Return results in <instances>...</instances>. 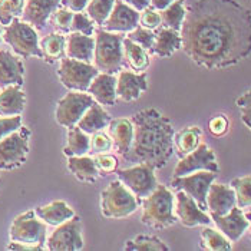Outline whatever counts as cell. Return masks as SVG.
Instances as JSON below:
<instances>
[{
  "instance_id": "6",
  "label": "cell",
  "mask_w": 251,
  "mask_h": 251,
  "mask_svg": "<svg viewBox=\"0 0 251 251\" xmlns=\"http://www.w3.org/2000/svg\"><path fill=\"white\" fill-rule=\"evenodd\" d=\"M100 207L105 218H125L138 210V201L122 181H112L100 194Z\"/></svg>"
},
{
  "instance_id": "9",
  "label": "cell",
  "mask_w": 251,
  "mask_h": 251,
  "mask_svg": "<svg viewBox=\"0 0 251 251\" xmlns=\"http://www.w3.org/2000/svg\"><path fill=\"white\" fill-rule=\"evenodd\" d=\"M10 240L30 246H42L46 241V226L36 218L35 211L18 215L10 226Z\"/></svg>"
},
{
  "instance_id": "3",
  "label": "cell",
  "mask_w": 251,
  "mask_h": 251,
  "mask_svg": "<svg viewBox=\"0 0 251 251\" xmlns=\"http://www.w3.org/2000/svg\"><path fill=\"white\" fill-rule=\"evenodd\" d=\"M174 214V195L165 185H156L142 202L141 221L152 228L162 230L176 223Z\"/></svg>"
},
{
  "instance_id": "38",
  "label": "cell",
  "mask_w": 251,
  "mask_h": 251,
  "mask_svg": "<svg viewBox=\"0 0 251 251\" xmlns=\"http://www.w3.org/2000/svg\"><path fill=\"white\" fill-rule=\"evenodd\" d=\"M115 0H91L88 4V16L97 25L102 26L105 20L109 18L114 9Z\"/></svg>"
},
{
  "instance_id": "20",
  "label": "cell",
  "mask_w": 251,
  "mask_h": 251,
  "mask_svg": "<svg viewBox=\"0 0 251 251\" xmlns=\"http://www.w3.org/2000/svg\"><path fill=\"white\" fill-rule=\"evenodd\" d=\"M232 207H235V193L231 185L213 182L207 194V210H210L211 217L224 215Z\"/></svg>"
},
{
  "instance_id": "1",
  "label": "cell",
  "mask_w": 251,
  "mask_h": 251,
  "mask_svg": "<svg viewBox=\"0 0 251 251\" xmlns=\"http://www.w3.org/2000/svg\"><path fill=\"white\" fill-rule=\"evenodd\" d=\"M179 32L187 56L205 69L230 68L251 55V10L237 0H195Z\"/></svg>"
},
{
  "instance_id": "10",
  "label": "cell",
  "mask_w": 251,
  "mask_h": 251,
  "mask_svg": "<svg viewBox=\"0 0 251 251\" xmlns=\"http://www.w3.org/2000/svg\"><path fill=\"white\" fill-rule=\"evenodd\" d=\"M217 178V173L211 171H197L193 174L174 176L171 187L176 191H184L193 197L201 210H207V194L210 185Z\"/></svg>"
},
{
  "instance_id": "11",
  "label": "cell",
  "mask_w": 251,
  "mask_h": 251,
  "mask_svg": "<svg viewBox=\"0 0 251 251\" xmlns=\"http://www.w3.org/2000/svg\"><path fill=\"white\" fill-rule=\"evenodd\" d=\"M155 168L150 164H138L132 168L119 170V181L129 188L136 198H145L154 191L158 185L154 174Z\"/></svg>"
},
{
  "instance_id": "45",
  "label": "cell",
  "mask_w": 251,
  "mask_h": 251,
  "mask_svg": "<svg viewBox=\"0 0 251 251\" xmlns=\"http://www.w3.org/2000/svg\"><path fill=\"white\" fill-rule=\"evenodd\" d=\"M228 128H230V121H228L227 116L223 115V114L213 116L208 121V131L213 136L226 135L228 132Z\"/></svg>"
},
{
  "instance_id": "19",
  "label": "cell",
  "mask_w": 251,
  "mask_h": 251,
  "mask_svg": "<svg viewBox=\"0 0 251 251\" xmlns=\"http://www.w3.org/2000/svg\"><path fill=\"white\" fill-rule=\"evenodd\" d=\"M148 89L147 74L122 71L116 79V97L124 102H132Z\"/></svg>"
},
{
  "instance_id": "55",
  "label": "cell",
  "mask_w": 251,
  "mask_h": 251,
  "mask_svg": "<svg viewBox=\"0 0 251 251\" xmlns=\"http://www.w3.org/2000/svg\"><path fill=\"white\" fill-rule=\"evenodd\" d=\"M0 43H1V29H0Z\"/></svg>"
},
{
  "instance_id": "29",
  "label": "cell",
  "mask_w": 251,
  "mask_h": 251,
  "mask_svg": "<svg viewBox=\"0 0 251 251\" xmlns=\"http://www.w3.org/2000/svg\"><path fill=\"white\" fill-rule=\"evenodd\" d=\"M202 131L200 126H187L179 132L174 134V147L179 158L191 154L201 144Z\"/></svg>"
},
{
  "instance_id": "13",
  "label": "cell",
  "mask_w": 251,
  "mask_h": 251,
  "mask_svg": "<svg viewBox=\"0 0 251 251\" xmlns=\"http://www.w3.org/2000/svg\"><path fill=\"white\" fill-rule=\"evenodd\" d=\"M48 249L52 251H76L83 249L80 218L74 215L62 223L48 238Z\"/></svg>"
},
{
  "instance_id": "46",
  "label": "cell",
  "mask_w": 251,
  "mask_h": 251,
  "mask_svg": "<svg viewBox=\"0 0 251 251\" xmlns=\"http://www.w3.org/2000/svg\"><path fill=\"white\" fill-rule=\"evenodd\" d=\"M139 20H141V25L150 30L158 29L161 26V16L154 7H147L145 10H142V13L139 15Z\"/></svg>"
},
{
  "instance_id": "48",
  "label": "cell",
  "mask_w": 251,
  "mask_h": 251,
  "mask_svg": "<svg viewBox=\"0 0 251 251\" xmlns=\"http://www.w3.org/2000/svg\"><path fill=\"white\" fill-rule=\"evenodd\" d=\"M60 3L72 12H82L86 7L88 0H62Z\"/></svg>"
},
{
  "instance_id": "36",
  "label": "cell",
  "mask_w": 251,
  "mask_h": 251,
  "mask_svg": "<svg viewBox=\"0 0 251 251\" xmlns=\"http://www.w3.org/2000/svg\"><path fill=\"white\" fill-rule=\"evenodd\" d=\"M126 251H168V246L154 235H138L125 244Z\"/></svg>"
},
{
  "instance_id": "2",
  "label": "cell",
  "mask_w": 251,
  "mask_h": 251,
  "mask_svg": "<svg viewBox=\"0 0 251 251\" xmlns=\"http://www.w3.org/2000/svg\"><path fill=\"white\" fill-rule=\"evenodd\" d=\"M134 141L124 155L126 162L150 164L155 170L165 167L174 154V128L170 118L154 108L132 116Z\"/></svg>"
},
{
  "instance_id": "42",
  "label": "cell",
  "mask_w": 251,
  "mask_h": 251,
  "mask_svg": "<svg viewBox=\"0 0 251 251\" xmlns=\"http://www.w3.org/2000/svg\"><path fill=\"white\" fill-rule=\"evenodd\" d=\"M114 147V142L111 139V136L106 134H102L100 131H98L95 134H92L91 142H89V151L94 154H105L108 151H111Z\"/></svg>"
},
{
  "instance_id": "14",
  "label": "cell",
  "mask_w": 251,
  "mask_h": 251,
  "mask_svg": "<svg viewBox=\"0 0 251 251\" xmlns=\"http://www.w3.org/2000/svg\"><path fill=\"white\" fill-rule=\"evenodd\" d=\"M197 171H211L217 174L220 171L217 156L207 144H200L198 148L191 154L182 156L175 167L174 176L193 174Z\"/></svg>"
},
{
  "instance_id": "17",
  "label": "cell",
  "mask_w": 251,
  "mask_h": 251,
  "mask_svg": "<svg viewBox=\"0 0 251 251\" xmlns=\"http://www.w3.org/2000/svg\"><path fill=\"white\" fill-rule=\"evenodd\" d=\"M218 230L223 232L231 243L238 241L243 234L249 230V220L241 208L232 207L231 210L224 215H214L211 217Z\"/></svg>"
},
{
  "instance_id": "39",
  "label": "cell",
  "mask_w": 251,
  "mask_h": 251,
  "mask_svg": "<svg viewBox=\"0 0 251 251\" xmlns=\"http://www.w3.org/2000/svg\"><path fill=\"white\" fill-rule=\"evenodd\" d=\"M25 0H0V23L7 26L15 18L23 13Z\"/></svg>"
},
{
  "instance_id": "15",
  "label": "cell",
  "mask_w": 251,
  "mask_h": 251,
  "mask_svg": "<svg viewBox=\"0 0 251 251\" xmlns=\"http://www.w3.org/2000/svg\"><path fill=\"white\" fill-rule=\"evenodd\" d=\"M176 205L175 215L181 221L184 227H197V226H208L213 220L204 210L198 207L193 197H190L184 191H178L175 195Z\"/></svg>"
},
{
  "instance_id": "31",
  "label": "cell",
  "mask_w": 251,
  "mask_h": 251,
  "mask_svg": "<svg viewBox=\"0 0 251 251\" xmlns=\"http://www.w3.org/2000/svg\"><path fill=\"white\" fill-rule=\"evenodd\" d=\"M124 58L126 60L128 66L134 71H145L150 66V56L147 50L139 46L138 43L132 42L129 38H124L122 42Z\"/></svg>"
},
{
  "instance_id": "32",
  "label": "cell",
  "mask_w": 251,
  "mask_h": 251,
  "mask_svg": "<svg viewBox=\"0 0 251 251\" xmlns=\"http://www.w3.org/2000/svg\"><path fill=\"white\" fill-rule=\"evenodd\" d=\"M68 144L63 148V154L68 156H82L89 151L91 138L77 125L68 128Z\"/></svg>"
},
{
  "instance_id": "18",
  "label": "cell",
  "mask_w": 251,
  "mask_h": 251,
  "mask_svg": "<svg viewBox=\"0 0 251 251\" xmlns=\"http://www.w3.org/2000/svg\"><path fill=\"white\" fill-rule=\"evenodd\" d=\"M62 0H26L22 19L32 25L35 29L42 30L46 27V23L50 15L59 7Z\"/></svg>"
},
{
  "instance_id": "27",
  "label": "cell",
  "mask_w": 251,
  "mask_h": 251,
  "mask_svg": "<svg viewBox=\"0 0 251 251\" xmlns=\"http://www.w3.org/2000/svg\"><path fill=\"white\" fill-rule=\"evenodd\" d=\"M111 122V116L108 115L103 108L99 105V102H94L89 109L83 114V116L79 119L76 125L88 135L89 134H95L98 131H102L103 128L108 126V124Z\"/></svg>"
},
{
  "instance_id": "51",
  "label": "cell",
  "mask_w": 251,
  "mask_h": 251,
  "mask_svg": "<svg viewBox=\"0 0 251 251\" xmlns=\"http://www.w3.org/2000/svg\"><path fill=\"white\" fill-rule=\"evenodd\" d=\"M240 112H241V121H243V124L251 131V105L250 106L240 108Z\"/></svg>"
},
{
  "instance_id": "41",
  "label": "cell",
  "mask_w": 251,
  "mask_h": 251,
  "mask_svg": "<svg viewBox=\"0 0 251 251\" xmlns=\"http://www.w3.org/2000/svg\"><path fill=\"white\" fill-rule=\"evenodd\" d=\"M132 42L138 43L139 46H142L145 50H152V46H154L155 42V35L147 27L144 26H136L134 30H131L128 33V36Z\"/></svg>"
},
{
  "instance_id": "44",
  "label": "cell",
  "mask_w": 251,
  "mask_h": 251,
  "mask_svg": "<svg viewBox=\"0 0 251 251\" xmlns=\"http://www.w3.org/2000/svg\"><path fill=\"white\" fill-rule=\"evenodd\" d=\"M95 161V165H97L98 171L100 175L112 174L115 173L116 168H118V159H116L114 155L111 154H98V156L94 158Z\"/></svg>"
},
{
  "instance_id": "4",
  "label": "cell",
  "mask_w": 251,
  "mask_h": 251,
  "mask_svg": "<svg viewBox=\"0 0 251 251\" xmlns=\"http://www.w3.org/2000/svg\"><path fill=\"white\" fill-rule=\"evenodd\" d=\"M124 36L103 29H98L95 39V68L102 74L114 75L122 69Z\"/></svg>"
},
{
  "instance_id": "35",
  "label": "cell",
  "mask_w": 251,
  "mask_h": 251,
  "mask_svg": "<svg viewBox=\"0 0 251 251\" xmlns=\"http://www.w3.org/2000/svg\"><path fill=\"white\" fill-rule=\"evenodd\" d=\"M201 247L210 251H230L231 241L221 231L205 227L201 231Z\"/></svg>"
},
{
  "instance_id": "5",
  "label": "cell",
  "mask_w": 251,
  "mask_h": 251,
  "mask_svg": "<svg viewBox=\"0 0 251 251\" xmlns=\"http://www.w3.org/2000/svg\"><path fill=\"white\" fill-rule=\"evenodd\" d=\"M1 38L13 49V52L22 58L36 56L43 59L36 29L27 22L15 18L4 27Z\"/></svg>"
},
{
  "instance_id": "26",
  "label": "cell",
  "mask_w": 251,
  "mask_h": 251,
  "mask_svg": "<svg viewBox=\"0 0 251 251\" xmlns=\"http://www.w3.org/2000/svg\"><path fill=\"white\" fill-rule=\"evenodd\" d=\"M181 46H182V39H181L179 32L168 29V27H162L155 35L154 46L151 52L159 58H168Z\"/></svg>"
},
{
  "instance_id": "43",
  "label": "cell",
  "mask_w": 251,
  "mask_h": 251,
  "mask_svg": "<svg viewBox=\"0 0 251 251\" xmlns=\"http://www.w3.org/2000/svg\"><path fill=\"white\" fill-rule=\"evenodd\" d=\"M71 30L79 32V33H82V35L92 36V33L95 32V27H94V22H92L91 18H88L86 15L77 12V13L74 15L72 25H71Z\"/></svg>"
},
{
  "instance_id": "49",
  "label": "cell",
  "mask_w": 251,
  "mask_h": 251,
  "mask_svg": "<svg viewBox=\"0 0 251 251\" xmlns=\"http://www.w3.org/2000/svg\"><path fill=\"white\" fill-rule=\"evenodd\" d=\"M7 250L39 251V250H43V247H42V246H30V244H25V243H16V241H12V243L7 246Z\"/></svg>"
},
{
  "instance_id": "24",
  "label": "cell",
  "mask_w": 251,
  "mask_h": 251,
  "mask_svg": "<svg viewBox=\"0 0 251 251\" xmlns=\"http://www.w3.org/2000/svg\"><path fill=\"white\" fill-rule=\"evenodd\" d=\"M95 39L88 35L74 32L66 38V55L68 58L89 62L94 58Z\"/></svg>"
},
{
  "instance_id": "21",
  "label": "cell",
  "mask_w": 251,
  "mask_h": 251,
  "mask_svg": "<svg viewBox=\"0 0 251 251\" xmlns=\"http://www.w3.org/2000/svg\"><path fill=\"white\" fill-rule=\"evenodd\" d=\"M25 68L19 58L9 50L0 49V88L23 85Z\"/></svg>"
},
{
  "instance_id": "28",
  "label": "cell",
  "mask_w": 251,
  "mask_h": 251,
  "mask_svg": "<svg viewBox=\"0 0 251 251\" xmlns=\"http://www.w3.org/2000/svg\"><path fill=\"white\" fill-rule=\"evenodd\" d=\"M35 213L49 226H60L75 215V211L65 201H53L48 205L38 207Z\"/></svg>"
},
{
  "instance_id": "33",
  "label": "cell",
  "mask_w": 251,
  "mask_h": 251,
  "mask_svg": "<svg viewBox=\"0 0 251 251\" xmlns=\"http://www.w3.org/2000/svg\"><path fill=\"white\" fill-rule=\"evenodd\" d=\"M40 50L43 59L49 63H53L55 60L62 59L66 48V39L62 33H50L39 42Z\"/></svg>"
},
{
  "instance_id": "53",
  "label": "cell",
  "mask_w": 251,
  "mask_h": 251,
  "mask_svg": "<svg viewBox=\"0 0 251 251\" xmlns=\"http://www.w3.org/2000/svg\"><path fill=\"white\" fill-rule=\"evenodd\" d=\"M175 0H151V6L155 10H164L165 7H168Z\"/></svg>"
},
{
  "instance_id": "30",
  "label": "cell",
  "mask_w": 251,
  "mask_h": 251,
  "mask_svg": "<svg viewBox=\"0 0 251 251\" xmlns=\"http://www.w3.org/2000/svg\"><path fill=\"white\" fill-rule=\"evenodd\" d=\"M68 168L77 179L83 182H95L99 175L94 158L89 156H69Z\"/></svg>"
},
{
  "instance_id": "12",
  "label": "cell",
  "mask_w": 251,
  "mask_h": 251,
  "mask_svg": "<svg viewBox=\"0 0 251 251\" xmlns=\"http://www.w3.org/2000/svg\"><path fill=\"white\" fill-rule=\"evenodd\" d=\"M92 95L80 94V92H68L58 102L56 106V122L65 128H71L76 125L79 119L89 109L94 103Z\"/></svg>"
},
{
  "instance_id": "52",
  "label": "cell",
  "mask_w": 251,
  "mask_h": 251,
  "mask_svg": "<svg viewBox=\"0 0 251 251\" xmlns=\"http://www.w3.org/2000/svg\"><path fill=\"white\" fill-rule=\"evenodd\" d=\"M235 105H237L238 108H243V106H250L251 105V91L246 92L244 95H241V97L238 98V99L235 100Z\"/></svg>"
},
{
  "instance_id": "47",
  "label": "cell",
  "mask_w": 251,
  "mask_h": 251,
  "mask_svg": "<svg viewBox=\"0 0 251 251\" xmlns=\"http://www.w3.org/2000/svg\"><path fill=\"white\" fill-rule=\"evenodd\" d=\"M20 126H22V116L13 115L7 116V118H0V139L18 131Z\"/></svg>"
},
{
  "instance_id": "16",
  "label": "cell",
  "mask_w": 251,
  "mask_h": 251,
  "mask_svg": "<svg viewBox=\"0 0 251 251\" xmlns=\"http://www.w3.org/2000/svg\"><path fill=\"white\" fill-rule=\"evenodd\" d=\"M139 23V13L122 0H115L109 18L105 20L103 30L106 32H131Z\"/></svg>"
},
{
  "instance_id": "25",
  "label": "cell",
  "mask_w": 251,
  "mask_h": 251,
  "mask_svg": "<svg viewBox=\"0 0 251 251\" xmlns=\"http://www.w3.org/2000/svg\"><path fill=\"white\" fill-rule=\"evenodd\" d=\"M26 105V95L19 85H10L0 92V115H20Z\"/></svg>"
},
{
  "instance_id": "56",
  "label": "cell",
  "mask_w": 251,
  "mask_h": 251,
  "mask_svg": "<svg viewBox=\"0 0 251 251\" xmlns=\"http://www.w3.org/2000/svg\"><path fill=\"white\" fill-rule=\"evenodd\" d=\"M250 213H251V208H250Z\"/></svg>"
},
{
  "instance_id": "37",
  "label": "cell",
  "mask_w": 251,
  "mask_h": 251,
  "mask_svg": "<svg viewBox=\"0 0 251 251\" xmlns=\"http://www.w3.org/2000/svg\"><path fill=\"white\" fill-rule=\"evenodd\" d=\"M231 187L235 193V204L238 208L251 207V175H244L240 178H234Z\"/></svg>"
},
{
  "instance_id": "50",
  "label": "cell",
  "mask_w": 251,
  "mask_h": 251,
  "mask_svg": "<svg viewBox=\"0 0 251 251\" xmlns=\"http://www.w3.org/2000/svg\"><path fill=\"white\" fill-rule=\"evenodd\" d=\"M122 1L129 4L131 7H134L138 12H142V10H145L147 7L151 6V0H122Z\"/></svg>"
},
{
  "instance_id": "8",
  "label": "cell",
  "mask_w": 251,
  "mask_h": 251,
  "mask_svg": "<svg viewBox=\"0 0 251 251\" xmlns=\"http://www.w3.org/2000/svg\"><path fill=\"white\" fill-rule=\"evenodd\" d=\"M99 74L95 66L89 62L77 60V59H60L58 75L63 86L72 91H88L91 82Z\"/></svg>"
},
{
  "instance_id": "7",
  "label": "cell",
  "mask_w": 251,
  "mask_h": 251,
  "mask_svg": "<svg viewBox=\"0 0 251 251\" xmlns=\"http://www.w3.org/2000/svg\"><path fill=\"white\" fill-rule=\"evenodd\" d=\"M30 135L29 128L20 126L18 131L0 139V170H15L26 161Z\"/></svg>"
},
{
  "instance_id": "23",
  "label": "cell",
  "mask_w": 251,
  "mask_h": 251,
  "mask_svg": "<svg viewBox=\"0 0 251 251\" xmlns=\"http://www.w3.org/2000/svg\"><path fill=\"white\" fill-rule=\"evenodd\" d=\"M88 92L100 105H109V106L115 105L116 77L109 74H98L91 82Z\"/></svg>"
},
{
  "instance_id": "22",
  "label": "cell",
  "mask_w": 251,
  "mask_h": 251,
  "mask_svg": "<svg viewBox=\"0 0 251 251\" xmlns=\"http://www.w3.org/2000/svg\"><path fill=\"white\" fill-rule=\"evenodd\" d=\"M108 134L111 136L118 154L125 155L132 147L134 141V124L126 118L111 119L108 124Z\"/></svg>"
},
{
  "instance_id": "40",
  "label": "cell",
  "mask_w": 251,
  "mask_h": 251,
  "mask_svg": "<svg viewBox=\"0 0 251 251\" xmlns=\"http://www.w3.org/2000/svg\"><path fill=\"white\" fill-rule=\"evenodd\" d=\"M50 22L53 25V27L60 32V33H66L71 30V25H72V19H74V12L66 9V7H60L56 9L52 15H50Z\"/></svg>"
},
{
  "instance_id": "54",
  "label": "cell",
  "mask_w": 251,
  "mask_h": 251,
  "mask_svg": "<svg viewBox=\"0 0 251 251\" xmlns=\"http://www.w3.org/2000/svg\"><path fill=\"white\" fill-rule=\"evenodd\" d=\"M246 217H247V220H249V224H250V226H249V230H250V235H251V213L250 211L246 214Z\"/></svg>"
},
{
  "instance_id": "34",
  "label": "cell",
  "mask_w": 251,
  "mask_h": 251,
  "mask_svg": "<svg viewBox=\"0 0 251 251\" xmlns=\"http://www.w3.org/2000/svg\"><path fill=\"white\" fill-rule=\"evenodd\" d=\"M185 15H187V9L184 6V0H175L168 7L161 10V13H159L161 25L164 27L179 32L182 22L185 19Z\"/></svg>"
}]
</instances>
